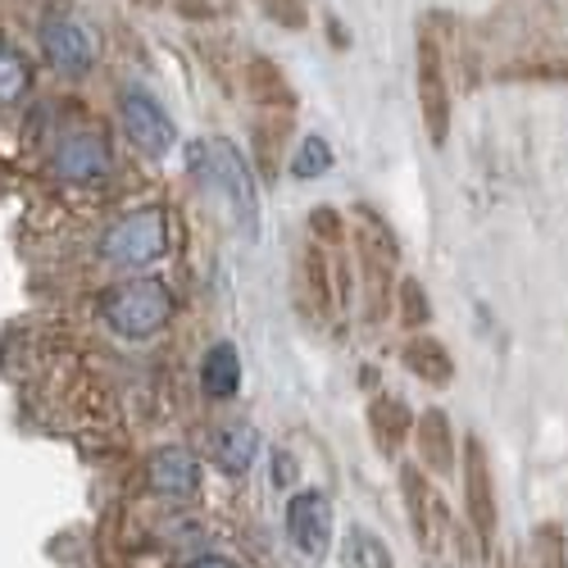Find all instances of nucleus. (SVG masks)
I'll return each instance as SVG.
<instances>
[{"label":"nucleus","mask_w":568,"mask_h":568,"mask_svg":"<svg viewBox=\"0 0 568 568\" xmlns=\"http://www.w3.org/2000/svg\"><path fill=\"white\" fill-rule=\"evenodd\" d=\"M51 169L55 178L64 182H78V186H97L110 178L114 169V155H110V141L101 132H69L60 136V146L51 155Z\"/></svg>","instance_id":"nucleus-6"},{"label":"nucleus","mask_w":568,"mask_h":568,"mask_svg":"<svg viewBox=\"0 0 568 568\" xmlns=\"http://www.w3.org/2000/svg\"><path fill=\"white\" fill-rule=\"evenodd\" d=\"M101 314H105V323L114 327L119 337L146 342L173 318V292L155 277H136V282H123V287H114L105 296Z\"/></svg>","instance_id":"nucleus-2"},{"label":"nucleus","mask_w":568,"mask_h":568,"mask_svg":"<svg viewBox=\"0 0 568 568\" xmlns=\"http://www.w3.org/2000/svg\"><path fill=\"white\" fill-rule=\"evenodd\" d=\"M186 568H236V564H232V559H219V555H205V559L186 564Z\"/></svg>","instance_id":"nucleus-24"},{"label":"nucleus","mask_w":568,"mask_h":568,"mask_svg":"<svg viewBox=\"0 0 568 568\" xmlns=\"http://www.w3.org/2000/svg\"><path fill=\"white\" fill-rule=\"evenodd\" d=\"M169 251V219L160 205L132 210L123 214L105 236H101V255L119 268H146Z\"/></svg>","instance_id":"nucleus-3"},{"label":"nucleus","mask_w":568,"mask_h":568,"mask_svg":"<svg viewBox=\"0 0 568 568\" xmlns=\"http://www.w3.org/2000/svg\"><path fill=\"white\" fill-rule=\"evenodd\" d=\"M255 455H260V433L251 428V423H227V428L214 437V459H219V468L227 473V478L251 473Z\"/></svg>","instance_id":"nucleus-12"},{"label":"nucleus","mask_w":568,"mask_h":568,"mask_svg":"<svg viewBox=\"0 0 568 568\" xmlns=\"http://www.w3.org/2000/svg\"><path fill=\"white\" fill-rule=\"evenodd\" d=\"M186 164H192V173L201 178L205 192L223 201L232 223L242 227L246 236H255V227H260V196H255V178H251L246 160L236 155L227 141L210 136V141H196V146L186 151Z\"/></svg>","instance_id":"nucleus-1"},{"label":"nucleus","mask_w":568,"mask_h":568,"mask_svg":"<svg viewBox=\"0 0 568 568\" xmlns=\"http://www.w3.org/2000/svg\"><path fill=\"white\" fill-rule=\"evenodd\" d=\"M287 537L296 546L301 559L318 564L333 546V505L323 491H296L287 505Z\"/></svg>","instance_id":"nucleus-8"},{"label":"nucleus","mask_w":568,"mask_h":568,"mask_svg":"<svg viewBox=\"0 0 568 568\" xmlns=\"http://www.w3.org/2000/svg\"><path fill=\"white\" fill-rule=\"evenodd\" d=\"M305 287H310V301H314L318 314L333 310V287H327V260H323L318 246L305 251Z\"/></svg>","instance_id":"nucleus-20"},{"label":"nucleus","mask_w":568,"mask_h":568,"mask_svg":"<svg viewBox=\"0 0 568 568\" xmlns=\"http://www.w3.org/2000/svg\"><path fill=\"white\" fill-rule=\"evenodd\" d=\"M314 232H318V236H333V242H342V214H337V210H327V205H318V210H314Z\"/></svg>","instance_id":"nucleus-22"},{"label":"nucleus","mask_w":568,"mask_h":568,"mask_svg":"<svg viewBox=\"0 0 568 568\" xmlns=\"http://www.w3.org/2000/svg\"><path fill=\"white\" fill-rule=\"evenodd\" d=\"M327 169H333V146H327L323 136H305L301 146H296V155H292V178L314 182V178H323Z\"/></svg>","instance_id":"nucleus-19"},{"label":"nucleus","mask_w":568,"mask_h":568,"mask_svg":"<svg viewBox=\"0 0 568 568\" xmlns=\"http://www.w3.org/2000/svg\"><path fill=\"white\" fill-rule=\"evenodd\" d=\"M287 478H292V459H287V455H277V483L287 487Z\"/></svg>","instance_id":"nucleus-25"},{"label":"nucleus","mask_w":568,"mask_h":568,"mask_svg":"<svg viewBox=\"0 0 568 568\" xmlns=\"http://www.w3.org/2000/svg\"><path fill=\"white\" fill-rule=\"evenodd\" d=\"M400 359H405V368L414 377H423V383H433V387H446L455 377V359H450V351L437 337H409Z\"/></svg>","instance_id":"nucleus-13"},{"label":"nucleus","mask_w":568,"mask_h":568,"mask_svg":"<svg viewBox=\"0 0 568 568\" xmlns=\"http://www.w3.org/2000/svg\"><path fill=\"white\" fill-rule=\"evenodd\" d=\"M418 105L428 123L433 146H446L450 136V87H446V55L433 28L418 32Z\"/></svg>","instance_id":"nucleus-4"},{"label":"nucleus","mask_w":568,"mask_h":568,"mask_svg":"<svg viewBox=\"0 0 568 568\" xmlns=\"http://www.w3.org/2000/svg\"><path fill=\"white\" fill-rule=\"evenodd\" d=\"M342 568H396V559H392V546L377 532L351 528L342 541Z\"/></svg>","instance_id":"nucleus-16"},{"label":"nucleus","mask_w":568,"mask_h":568,"mask_svg":"<svg viewBox=\"0 0 568 568\" xmlns=\"http://www.w3.org/2000/svg\"><path fill=\"white\" fill-rule=\"evenodd\" d=\"M405 496H409V514H414V524H418L423 541L437 546V537H442V500L428 491V483H423L414 468L405 473Z\"/></svg>","instance_id":"nucleus-17"},{"label":"nucleus","mask_w":568,"mask_h":568,"mask_svg":"<svg viewBox=\"0 0 568 568\" xmlns=\"http://www.w3.org/2000/svg\"><path fill=\"white\" fill-rule=\"evenodd\" d=\"M468 514H473V528H478L483 537H491L496 500H491V473H487L483 442H468Z\"/></svg>","instance_id":"nucleus-11"},{"label":"nucleus","mask_w":568,"mask_h":568,"mask_svg":"<svg viewBox=\"0 0 568 568\" xmlns=\"http://www.w3.org/2000/svg\"><path fill=\"white\" fill-rule=\"evenodd\" d=\"M146 478H151V487H155L160 496H196V487H201V464H196V455L186 450V446H164V450L151 455Z\"/></svg>","instance_id":"nucleus-9"},{"label":"nucleus","mask_w":568,"mask_h":568,"mask_svg":"<svg viewBox=\"0 0 568 568\" xmlns=\"http://www.w3.org/2000/svg\"><path fill=\"white\" fill-rule=\"evenodd\" d=\"M368 423H373V437H377V446H383V450H396L409 437V428H414L405 400H396V396H377L373 409H368Z\"/></svg>","instance_id":"nucleus-15"},{"label":"nucleus","mask_w":568,"mask_h":568,"mask_svg":"<svg viewBox=\"0 0 568 568\" xmlns=\"http://www.w3.org/2000/svg\"><path fill=\"white\" fill-rule=\"evenodd\" d=\"M28 87H32V69L28 60L14 51V45L0 41V105H14L28 97Z\"/></svg>","instance_id":"nucleus-18"},{"label":"nucleus","mask_w":568,"mask_h":568,"mask_svg":"<svg viewBox=\"0 0 568 568\" xmlns=\"http://www.w3.org/2000/svg\"><path fill=\"white\" fill-rule=\"evenodd\" d=\"M119 119H123L128 141H132L141 155L164 160V155L178 146V128H173V119L164 114V105H160L155 97H146V91L128 87V91H123V101H119Z\"/></svg>","instance_id":"nucleus-5"},{"label":"nucleus","mask_w":568,"mask_h":568,"mask_svg":"<svg viewBox=\"0 0 568 568\" xmlns=\"http://www.w3.org/2000/svg\"><path fill=\"white\" fill-rule=\"evenodd\" d=\"M41 51L60 73H87L97 64V37L73 14H45L41 19Z\"/></svg>","instance_id":"nucleus-7"},{"label":"nucleus","mask_w":568,"mask_h":568,"mask_svg":"<svg viewBox=\"0 0 568 568\" xmlns=\"http://www.w3.org/2000/svg\"><path fill=\"white\" fill-rule=\"evenodd\" d=\"M414 442H418V455L428 468L446 473L455 464V437H450V418L442 409H428L418 418V428H414Z\"/></svg>","instance_id":"nucleus-14"},{"label":"nucleus","mask_w":568,"mask_h":568,"mask_svg":"<svg viewBox=\"0 0 568 568\" xmlns=\"http://www.w3.org/2000/svg\"><path fill=\"white\" fill-rule=\"evenodd\" d=\"M541 564L546 568H564V546L555 532H541Z\"/></svg>","instance_id":"nucleus-23"},{"label":"nucleus","mask_w":568,"mask_h":568,"mask_svg":"<svg viewBox=\"0 0 568 568\" xmlns=\"http://www.w3.org/2000/svg\"><path fill=\"white\" fill-rule=\"evenodd\" d=\"M400 318H405V327H423V323L433 318L428 292H423L418 282H400Z\"/></svg>","instance_id":"nucleus-21"},{"label":"nucleus","mask_w":568,"mask_h":568,"mask_svg":"<svg viewBox=\"0 0 568 568\" xmlns=\"http://www.w3.org/2000/svg\"><path fill=\"white\" fill-rule=\"evenodd\" d=\"M236 387H242V355H236L232 342L210 346V355L201 359V392L210 400H232Z\"/></svg>","instance_id":"nucleus-10"}]
</instances>
